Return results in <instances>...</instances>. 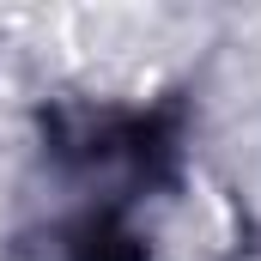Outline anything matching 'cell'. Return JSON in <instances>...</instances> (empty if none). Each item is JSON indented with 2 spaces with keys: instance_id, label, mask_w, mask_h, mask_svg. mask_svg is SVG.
<instances>
[{
  "instance_id": "cell-1",
  "label": "cell",
  "mask_w": 261,
  "mask_h": 261,
  "mask_svg": "<svg viewBox=\"0 0 261 261\" xmlns=\"http://www.w3.org/2000/svg\"><path fill=\"white\" fill-rule=\"evenodd\" d=\"M73 261H146V255H140V243H134L116 219H91L73 237Z\"/></svg>"
}]
</instances>
